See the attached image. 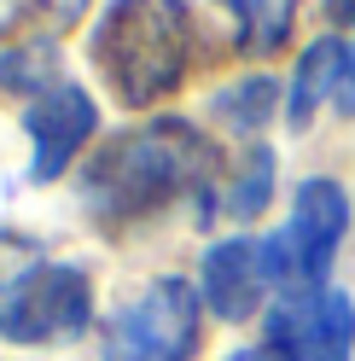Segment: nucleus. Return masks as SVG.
I'll return each instance as SVG.
<instances>
[{
    "label": "nucleus",
    "instance_id": "nucleus-1",
    "mask_svg": "<svg viewBox=\"0 0 355 361\" xmlns=\"http://www.w3.org/2000/svg\"><path fill=\"white\" fill-rule=\"evenodd\" d=\"M221 187L216 152L204 146V134L187 128L181 117L146 123L117 134L82 175V204L94 210V221H105L111 233L151 221L158 210H169L181 192H204V221L216 216L210 192Z\"/></svg>",
    "mask_w": 355,
    "mask_h": 361
},
{
    "label": "nucleus",
    "instance_id": "nucleus-2",
    "mask_svg": "<svg viewBox=\"0 0 355 361\" xmlns=\"http://www.w3.org/2000/svg\"><path fill=\"white\" fill-rule=\"evenodd\" d=\"M99 82L117 94V105L140 111L187 82L192 64V12L187 0H111L87 35Z\"/></svg>",
    "mask_w": 355,
    "mask_h": 361
},
{
    "label": "nucleus",
    "instance_id": "nucleus-3",
    "mask_svg": "<svg viewBox=\"0 0 355 361\" xmlns=\"http://www.w3.org/2000/svg\"><path fill=\"white\" fill-rule=\"evenodd\" d=\"M349 228V198L332 175H309L297 198H292V216L285 228L262 239V268H268V286H280L285 298H309V291L326 286V268L344 245Z\"/></svg>",
    "mask_w": 355,
    "mask_h": 361
},
{
    "label": "nucleus",
    "instance_id": "nucleus-4",
    "mask_svg": "<svg viewBox=\"0 0 355 361\" xmlns=\"http://www.w3.org/2000/svg\"><path fill=\"white\" fill-rule=\"evenodd\" d=\"M198 355V291L181 274L151 280L105 321L99 361H192Z\"/></svg>",
    "mask_w": 355,
    "mask_h": 361
},
{
    "label": "nucleus",
    "instance_id": "nucleus-5",
    "mask_svg": "<svg viewBox=\"0 0 355 361\" xmlns=\"http://www.w3.org/2000/svg\"><path fill=\"white\" fill-rule=\"evenodd\" d=\"M87 321H94V286L76 262H35L0 298V338L24 350L70 344L87 332Z\"/></svg>",
    "mask_w": 355,
    "mask_h": 361
},
{
    "label": "nucleus",
    "instance_id": "nucleus-6",
    "mask_svg": "<svg viewBox=\"0 0 355 361\" xmlns=\"http://www.w3.org/2000/svg\"><path fill=\"white\" fill-rule=\"evenodd\" d=\"M268 350L280 361H349L355 350V303L338 286L309 298H285L268 309Z\"/></svg>",
    "mask_w": 355,
    "mask_h": 361
},
{
    "label": "nucleus",
    "instance_id": "nucleus-7",
    "mask_svg": "<svg viewBox=\"0 0 355 361\" xmlns=\"http://www.w3.org/2000/svg\"><path fill=\"white\" fill-rule=\"evenodd\" d=\"M24 128H30V146H35V157H30V180H58L64 169L76 164V152L99 134V105H94V94L87 87H76V82H53L47 94H35L30 105H24Z\"/></svg>",
    "mask_w": 355,
    "mask_h": 361
},
{
    "label": "nucleus",
    "instance_id": "nucleus-8",
    "mask_svg": "<svg viewBox=\"0 0 355 361\" xmlns=\"http://www.w3.org/2000/svg\"><path fill=\"white\" fill-rule=\"evenodd\" d=\"M198 280H204V303L221 314V321H251L262 291H268V268H262V239H221L204 251V268H198Z\"/></svg>",
    "mask_w": 355,
    "mask_h": 361
},
{
    "label": "nucleus",
    "instance_id": "nucleus-9",
    "mask_svg": "<svg viewBox=\"0 0 355 361\" xmlns=\"http://www.w3.org/2000/svg\"><path fill=\"white\" fill-rule=\"evenodd\" d=\"M268 198H274V152L256 140V146H245L239 169L221 175V198H216V210L228 216V221H256L262 210H268Z\"/></svg>",
    "mask_w": 355,
    "mask_h": 361
},
{
    "label": "nucleus",
    "instance_id": "nucleus-10",
    "mask_svg": "<svg viewBox=\"0 0 355 361\" xmlns=\"http://www.w3.org/2000/svg\"><path fill=\"white\" fill-rule=\"evenodd\" d=\"M338 64H344V47H338V41H315V47L297 59V71H292V94H285V123H292L297 134L315 123L320 99L338 87Z\"/></svg>",
    "mask_w": 355,
    "mask_h": 361
},
{
    "label": "nucleus",
    "instance_id": "nucleus-11",
    "mask_svg": "<svg viewBox=\"0 0 355 361\" xmlns=\"http://www.w3.org/2000/svg\"><path fill=\"white\" fill-rule=\"evenodd\" d=\"M216 6H228L239 18V47H245L251 59H268V53L285 47L303 0H216Z\"/></svg>",
    "mask_w": 355,
    "mask_h": 361
},
{
    "label": "nucleus",
    "instance_id": "nucleus-12",
    "mask_svg": "<svg viewBox=\"0 0 355 361\" xmlns=\"http://www.w3.org/2000/svg\"><path fill=\"white\" fill-rule=\"evenodd\" d=\"M53 71H58V47L41 41V35L12 41V47L0 53V87H12V94H47L58 82Z\"/></svg>",
    "mask_w": 355,
    "mask_h": 361
},
{
    "label": "nucleus",
    "instance_id": "nucleus-13",
    "mask_svg": "<svg viewBox=\"0 0 355 361\" xmlns=\"http://www.w3.org/2000/svg\"><path fill=\"white\" fill-rule=\"evenodd\" d=\"M274 111H280V82H274V76H245V82H233L228 94H216V117L233 123L239 134L268 128Z\"/></svg>",
    "mask_w": 355,
    "mask_h": 361
},
{
    "label": "nucleus",
    "instance_id": "nucleus-14",
    "mask_svg": "<svg viewBox=\"0 0 355 361\" xmlns=\"http://www.w3.org/2000/svg\"><path fill=\"white\" fill-rule=\"evenodd\" d=\"M82 12H87V0H18V18H24V24H35L41 41H53L58 30H70Z\"/></svg>",
    "mask_w": 355,
    "mask_h": 361
},
{
    "label": "nucleus",
    "instance_id": "nucleus-15",
    "mask_svg": "<svg viewBox=\"0 0 355 361\" xmlns=\"http://www.w3.org/2000/svg\"><path fill=\"white\" fill-rule=\"evenodd\" d=\"M35 251H41L35 239H24V233H6V228H0V298H6V291L24 280V274H18V262H30Z\"/></svg>",
    "mask_w": 355,
    "mask_h": 361
},
{
    "label": "nucleus",
    "instance_id": "nucleus-16",
    "mask_svg": "<svg viewBox=\"0 0 355 361\" xmlns=\"http://www.w3.org/2000/svg\"><path fill=\"white\" fill-rule=\"evenodd\" d=\"M332 105H338V117H355V47H344L338 87H332Z\"/></svg>",
    "mask_w": 355,
    "mask_h": 361
},
{
    "label": "nucleus",
    "instance_id": "nucleus-17",
    "mask_svg": "<svg viewBox=\"0 0 355 361\" xmlns=\"http://www.w3.org/2000/svg\"><path fill=\"white\" fill-rule=\"evenodd\" d=\"M326 18L344 24V30H355V0H326Z\"/></svg>",
    "mask_w": 355,
    "mask_h": 361
},
{
    "label": "nucleus",
    "instance_id": "nucleus-18",
    "mask_svg": "<svg viewBox=\"0 0 355 361\" xmlns=\"http://www.w3.org/2000/svg\"><path fill=\"white\" fill-rule=\"evenodd\" d=\"M228 361H280V355H274V350H233Z\"/></svg>",
    "mask_w": 355,
    "mask_h": 361
}]
</instances>
